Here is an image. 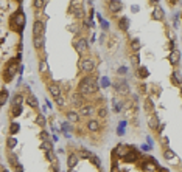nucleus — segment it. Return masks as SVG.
<instances>
[{"instance_id":"b1692460","label":"nucleus","mask_w":182,"mask_h":172,"mask_svg":"<svg viewBox=\"0 0 182 172\" xmlns=\"http://www.w3.org/2000/svg\"><path fill=\"white\" fill-rule=\"evenodd\" d=\"M36 123H38V126H41V127H45V124H47V119H45V116H44V115H38V118H36Z\"/></svg>"},{"instance_id":"a19ab883","label":"nucleus","mask_w":182,"mask_h":172,"mask_svg":"<svg viewBox=\"0 0 182 172\" xmlns=\"http://www.w3.org/2000/svg\"><path fill=\"white\" fill-rule=\"evenodd\" d=\"M98 115H100L101 118H106V116H107V112H106V109H100V112H98Z\"/></svg>"},{"instance_id":"dca6fc26","label":"nucleus","mask_w":182,"mask_h":172,"mask_svg":"<svg viewBox=\"0 0 182 172\" xmlns=\"http://www.w3.org/2000/svg\"><path fill=\"white\" fill-rule=\"evenodd\" d=\"M27 101H28V106H30V107H33V109H38V107H39V102H38V99H36L35 95H30V96L27 98Z\"/></svg>"},{"instance_id":"8fccbe9b","label":"nucleus","mask_w":182,"mask_h":172,"mask_svg":"<svg viewBox=\"0 0 182 172\" xmlns=\"http://www.w3.org/2000/svg\"><path fill=\"white\" fill-rule=\"evenodd\" d=\"M142 149H143V150H150V149H151V146H148V144H142Z\"/></svg>"},{"instance_id":"c03bdc74","label":"nucleus","mask_w":182,"mask_h":172,"mask_svg":"<svg viewBox=\"0 0 182 172\" xmlns=\"http://www.w3.org/2000/svg\"><path fill=\"white\" fill-rule=\"evenodd\" d=\"M41 136H42V138H44V140H45V141H48V133H47V132H45V130H44V132H42V133H41Z\"/></svg>"},{"instance_id":"a18cd8bd","label":"nucleus","mask_w":182,"mask_h":172,"mask_svg":"<svg viewBox=\"0 0 182 172\" xmlns=\"http://www.w3.org/2000/svg\"><path fill=\"white\" fill-rule=\"evenodd\" d=\"M62 130L67 133V130H69V124H67V123H64V124H62Z\"/></svg>"},{"instance_id":"2eb2a0df","label":"nucleus","mask_w":182,"mask_h":172,"mask_svg":"<svg viewBox=\"0 0 182 172\" xmlns=\"http://www.w3.org/2000/svg\"><path fill=\"white\" fill-rule=\"evenodd\" d=\"M122 6H123L122 2H109V9H111L112 12H118V11L122 9Z\"/></svg>"},{"instance_id":"ea45409f","label":"nucleus","mask_w":182,"mask_h":172,"mask_svg":"<svg viewBox=\"0 0 182 172\" xmlns=\"http://www.w3.org/2000/svg\"><path fill=\"white\" fill-rule=\"evenodd\" d=\"M132 47H134V51H139V48H140V44H139V40L136 39L134 42H132Z\"/></svg>"},{"instance_id":"f03ea898","label":"nucleus","mask_w":182,"mask_h":172,"mask_svg":"<svg viewBox=\"0 0 182 172\" xmlns=\"http://www.w3.org/2000/svg\"><path fill=\"white\" fill-rule=\"evenodd\" d=\"M33 34H35V36H44L45 34V23L41 20L35 22V25H33Z\"/></svg>"},{"instance_id":"3c124183","label":"nucleus","mask_w":182,"mask_h":172,"mask_svg":"<svg viewBox=\"0 0 182 172\" xmlns=\"http://www.w3.org/2000/svg\"><path fill=\"white\" fill-rule=\"evenodd\" d=\"M132 62L137 64V62H139V56H134V58H132Z\"/></svg>"},{"instance_id":"bb28decb","label":"nucleus","mask_w":182,"mask_h":172,"mask_svg":"<svg viewBox=\"0 0 182 172\" xmlns=\"http://www.w3.org/2000/svg\"><path fill=\"white\" fill-rule=\"evenodd\" d=\"M22 101H24L22 95H16L14 99H13V106H22Z\"/></svg>"},{"instance_id":"6e6552de","label":"nucleus","mask_w":182,"mask_h":172,"mask_svg":"<svg viewBox=\"0 0 182 172\" xmlns=\"http://www.w3.org/2000/svg\"><path fill=\"white\" fill-rule=\"evenodd\" d=\"M48 92H50V95L56 99L58 96H61V89H59V85L52 82V84H48Z\"/></svg>"},{"instance_id":"a878e982","label":"nucleus","mask_w":182,"mask_h":172,"mask_svg":"<svg viewBox=\"0 0 182 172\" xmlns=\"http://www.w3.org/2000/svg\"><path fill=\"white\" fill-rule=\"evenodd\" d=\"M163 157H165V160H173V158H176V153L173 152V150H165L163 152Z\"/></svg>"},{"instance_id":"864d4df0","label":"nucleus","mask_w":182,"mask_h":172,"mask_svg":"<svg viewBox=\"0 0 182 172\" xmlns=\"http://www.w3.org/2000/svg\"><path fill=\"white\" fill-rule=\"evenodd\" d=\"M160 172H168L167 169H160Z\"/></svg>"},{"instance_id":"79ce46f5","label":"nucleus","mask_w":182,"mask_h":172,"mask_svg":"<svg viewBox=\"0 0 182 172\" xmlns=\"http://www.w3.org/2000/svg\"><path fill=\"white\" fill-rule=\"evenodd\" d=\"M114 109H115V112H120V109H122V104H118L117 101H114Z\"/></svg>"},{"instance_id":"603ef678","label":"nucleus","mask_w":182,"mask_h":172,"mask_svg":"<svg viewBox=\"0 0 182 172\" xmlns=\"http://www.w3.org/2000/svg\"><path fill=\"white\" fill-rule=\"evenodd\" d=\"M112 172H118V169H117V167L114 166V167H112Z\"/></svg>"},{"instance_id":"0eeeda50","label":"nucleus","mask_w":182,"mask_h":172,"mask_svg":"<svg viewBox=\"0 0 182 172\" xmlns=\"http://www.w3.org/2000/svg\"><path fill=\"white\" fill-rule=\"evenodd\" d=\"M79 65H81V68H82L84 72H92L93 68H95V62H93L92 59H82Z\"/></svg>"},{"instance_id":"4468645a","label":"nucleus","mask_w":182,"mask_h":172,"mask_svg":"<svg viewBox=\"0 0 182 172\" xmlns=\"http://www.w3.org/2000/svg\"><path fill=\"white\" fill-rule=\"evenodd\" d=\"M179 58H180V53L177 50H173L171 53H170V62L173 64V65H176L177 62H179Z\"/></svg>"},{"instance_id":"49530a36","label":"nucleus","mask_w":182,"mask_h":172,"mask_svg":"<svg viewBox=\"0 0 182 172\" xmlns=\"http://www.w3.org/2000/svg\"><path fill=\"white\" fill-rule=\"evenodd\" d=\"M45 3L44 2H39V0H38V2H35V6H38V8H41V6H44Z\"/></svg>"},{"instance_id":"f704fd0d","label":"nucleus","mask_w":182,"mask_h":172,"mask_svg":"<svg viewBox=\"0 0 182 172\" xmlns=\"http://www.w3.org/2000/svg\"><path fill=\"white\" fill-rule=\"evenodd\" d=\"M17 130H19V124L14 123V124L11 126V135H16V133H17Z\"/></svg>"},{"instance_id":"7c9ffc66","label":"nucleus","mask_w":182,"mask_h":172,"mask_svg":"<svg viewBox=\"0 0 182 172\" xmlns=\"http://www.w3.org/2000/svg\"><path fill=\"white\" fill-rule=\"evenodd\" d=\"M148 75H150V73H148V68L146 67H140L139 68V76L140 78H146Z\"/></svg>"},{"instance_id":"72a5a7b5","label":"nucleus","mask_w":182,"mask_h":172,"mask_svg":"<svg viewBox=\"0 0 182 172\" xmlns=\"http://www.w3.org/2000/svg\"><path fill=\"white\" fill-rule=\"evenodd\" d=\"M16 144H17V140H16V138H13V136H11V138H8V147L9 149H14Z\"/></svg>"},{"instance_id":"aec40b11","label":"nucleus","mask_w":182,"mask_h":172,"mask_svg":"<svg viewBox=\"0 0 182 172\" xmlns=\"http://www.w3.org/2000/svg\"><path fill=\"white\" fill-rule=\"evenodd\" d=\"M171 78H173V82H174L176 85H182V78H180V75H179L177 72H173V73H171Z\"/></svg>"},{"instance_id":"5701e85b","label":"nucleus","mask_w":182,"mask_h":172,"mask_svg":"<svg viewBox=\"0 0 182 172\" xmlns=\"http://www.w3.org/2000/svg\"><path fill=\"white\" fill-rule=\"evenodd\" d=\"M154 19H157V20H162V19H163V11H162L160 6H157V8L154 9Z\"/></svg>"},{"instance_id":"7ed1b4c3","label":"nucleus","mask_w":182,"mask_h":172,"mask_svg":"<svg viewBox=\"0 0 182 172\" xmlns=\"http://www.w3.org/2000/svg\"><path fill=\"white\" fill-rule=\"evenodd\" d=\"M129 152H131V149H129V146H126V144H118L117 147H115V155H118V157H122V158H125Z\"/></svg>"},{"instance_id":"1a4fd4ad","label":"nucleus","mask_w":182,"mask_h":172,"mask_svg":"<svg viewBox=\"0 0 182 172\" xmlns=\"http://www.w3.org/2000/svg\"><path fill=\"white\" fill-rule=\"evenodd\" d=\"M17 72H19V67L16 65V64H11V65L8 67V70H6V76H5V79H6V81H11L13 76L17 73Z\"/></svg>"},{"instance_id":"37998d69","label":"nucleus","mask_w":182,"mask_h":172,"mask_svg":"<svg viewBox=\"0 0 182 172\" xmlns=\"http://www.w3.org/2000/svg\"><path fill=\"white\" fill-rule=\"evenodd\" d=\"M55 101H56V104H59V106H62V104H64V99H62V96H58Z\"/></svg>"},{"instance_id":"c9c22d12","label":"nucleus","mask_w":182,"mask_h":172,"mask_svg":"<svg viewBox=\"0 0 182 172\" xmlns=\"http://www.w3.org/2000/svg\"><path fill=\"white\" fill-rule=\"evenodd\" d=\"M101 87H107V85H111V81L107 79V78H101Z\"/></svg>"},{"instance_id":"423d86ee","label":"nucleus","mask_w":182,"mask_h":172,"mask_svg":"<svg viewBox=\"0 0 182 172\" xmlns=\"http://www.w3.org/2000/svg\"><path fill=\"white\" fill-rule=\"evenodd\" d=\"M114 87H115V90L120 92V93H128L129 92V87H128L126 81H115Z\"/></svg>"},{"instance_id":"f3484780","label":"nucleus","mask_w":182,"mask_h":172,"mask_svg":"<svg viewBox=\"0 0 182 172\" xmlns=\"http://www.w3.org/2000/svg\"><path fill=\"white\" fill-rule=\"evenodd\" d=\"M67 119H69L70 123H78V119H79V115H78L76 112L70 110V112H67Z\"/></svg>"},{"instance_id":"58836bf2","label":"nucleus","mask_w":182,"mask_h":172,"mask_svg":"<svg viewBox=\"0 0 182 172\" xmlns=\"http://www.w3.org/2000/svg\"><path fill=\"white\" fill-rule=\"evenodd\" d=\"M117 132H118V135H123L125 133V123H122V126H118Z\"/></svg>"},{"instance_id":"de8ad7c7","label":"nucleus","mask_w":182,"mask_h":172,"mask_svg":"<svg viewBox=\"0 0 182 172\" xmlns=\"http://www.w3.org/2000/svg\"><path fill=\"white\" fill-rule=\"evenodd\" d=\"M118 73H120V75H125V73H126V67H122V68H118Z\"/></svg>"},{"instance_id":"c85d7f7f","label":"nucleus","mask_w":182,"mask_h":172,"mask_svg":"<svg viewBox=\"0 0 182 172\" xmlns=\"http://www.w3.org/2000/svg\"><path fill=\"white\" fill-rule=\"evenodd\" d=\"M79 153H81V157H82V158H90V160H92V158L95 157L92 152H89V150H86V149H84V150H81Z\"/></svg>"},{"instance_id":"412c9836","label":"nucleus","mask_w":182,"mask_h":172,"mask_svg":"<svg viewBox=\"0 0 182 172\" xmlns=\"http://www.w3.org/2000/svg\"><path fill=\"white\" fill-rule=\"evenodd\" d=\"M6 101H8V92L3 90L2 93H0V107L5 106V104H6Z\"/></svg>"},{"instance_id":"2f4dec72","label":"nucleus","mask_w":182,"mask_h":172,"mask_svg":"<svg viewBox=\"0 0 182 172\" xmlns=\"http://www.w3.org/2000/svg\"><path fill=\"white\" fill-rule=\"evenodd\" d=\"M22 113V106H13V116H19Z\"/></svg>"},{"instance_id":"cd10ccee","label":"nucleus","mask_w":182,"mask_h":172,"mask_svg":"<svg viewBox=\"0 0 182 172\" xmlns=\"http://www.w3.org/2000/svg\"><path fill=\"white\" fill-rule=\"evenodd\" d=\"M145 106H146V110L150 112V113H153V112H154V106H153L151 99H145Z\"/></svg>"},{"instance_id":"20e7f679","label":"nucleus","mask_w":182,"mask_h":172,"mask_svg":"<svg viewBox=\"0 0 182 172\" xmlns=\"http://www.w3.org/2000/svg\"><path fill=\"white\" fill-rule=\"evenodd\" d=\"M75 48H76L78 53H82V51H86V50L89 48V44H87V40H86L84 37H79V39L75 42Z\"/></svg>"},{"instance_id":"ddd939ff","label":"nucleus","mask_w":182,"mask_h":172,"mask_svg":"<svg viewBox=\"0 0 182 172\" xmlns=\"http://www.w3.org/2000/svg\"><path fill=\"white\" fill-rule=\"evenodd\" d=\"M92 113H95V107H92V106H84L79 112V115H82V116H90Z\"/></svg>"},{"instance_id":"39448f33","label":"nucleus","mask_w":182,"mask_h":172,"mask_svg":"<svg viewBox=\"0 0 182 172\" xmlns=\"http://www.w3.org/2000/svg\"><path fill=\"white\" fill-rule=\"evenodd\" d=\"M13 22L17 25L19 28H24L25 26V22H27V17H25V14L24 12H17L14 16V19H13Z\"/></svg>"},{"instance_id":"6ab92c4d","label":"nucleus","mask_w":182,"mask_h":172,"mask_svg":"<svg viewBox=\"0 0 182 172\" xmlns=\"http://www.w3.org/2000/svg\"><path fill=\"white\" fill-rule=\"evenodd\" d=\"M143 167L146 169V170H156V160L154 158H150V161H148V163H145L143 164Z\"/></svg>"},{"instance_id":"9d476101","label":"nucleus","mask_w":182,"mask_h":172,"mask_svg":"<svg viewBox=\"0 0 182 172\" xmlns=\"http://www.w3.org/2000/svg\"><path fill=\"white\" fill-rule=\"evenodd\" d=\"M87 129L90 130V132H98L101 129V124H100V121L98 119H90V121L87 123Z\"/></svg>"},{"instance_id":"a211bd4d","label":"nucleus","mask_w":182,"mask_h":172,"mask_svg":"<svg viewBox=\"0 0 182 172\" xmlns=\"http://www.w3.org/2000/svg\"><path fill=\"white\" fill-rule=\"evenodd\" d=\"M76 164H78V157H76V155H70V157L67 158V166H69V169H73Z\"/></svg>"},{"instance_id":"4be33fe9","label":"nucleus","mask_w":182,"mask_h":172,"mask_svg":"<svg viewBox=\"0 0 182 172\" xmlns=\"http://www.w3.org/2000/svg\"><path fill=\"white\" fill-rule=\"evenodd\" d=\"M128 26H129V25H128V19H126V17H122V19L118 20V28H122L123 31H126Z\"/></svg>"},{"instance_id":"f8f14e48","label":"nucleus","mask_w":182,"mask_h":172,"mask_svg":"<svg viewBox=\"0 0 182 172\" xmlns=\"http://www.w3.org/2000/svg\"><path fill=\"white\" fill-rule=\"evenodd\" d=\"M148 124H150L151 129H157V126H159V118H157L154 113H151L150 116H148Z\"/></svg>"},{"instance_id":"f257e3e1","label":"nucleus","mask_w":182,"mask_h":172,"mask_svg":"<svg viewBox=\"0 0 182 172\" xmlns=\"http://www.w3.org/2000/svg\"><path fill=\"white\" fill-rule=\"evenodd\" d=\"M98 89H100V85H98V82L92 78H84L79 82V92L82 95H92V93L98 92Z\"/></svg>"},{"instance_id":"4c0bfd02","label":"nucleus","mask_w":182,"mask_h":172,"mask_svg":"<svg viewBox=\"0 0 182 172\" xmlns=\"http://www.w3.org/2000/svg\"><path fill=\"white\" fill-rule=\"evenodd\" d=\"M100 20H101V26H103V30H109V23H107L104 19H101V17H100Z\"/></svg>"},{"instance_id":"09e8293b","label":"nucleus","mask_w":182,"mask_h":172,"mask_svg":"<svg viewBox=\"0 0 182 172\" xmlns=\"http://www.w3.org/2000/svg\"><path fill=\"white\" fill-rule=\"evenodd\" d=\"M16 170H17V172H24V166H22V164L19 166V164H17V166H16Z\"/></svg>"},{"instance_id":"e433bc0d","label":"nucleus","mask_w":182,"mask_h":172,"mask_svg":"<svg viewBox=\"0 0 182 172\" xmlns=\"http://www.w3.org/2000/svg\"><path fill=\"white\" fill-rule=\"evenodd\" d=\"M92 163H93V164H96L98 167H100V166H101V161H100V158H98L96 155H95V157L92 158Z\"/></svg>"},{"instance_id":"c756f323","label":"nucleus","mask_w":182,"mask_h":172,"mask_svg":"<svg viewBox=\"0 0 182 172\" xmlns=\"http://www.w3.org/2000/svg\"><path fill=\"white\" fill-rule=\"evenodd\" d=\"M41 147H42V150H45V152H52V147H53V146H52L50 141H44Z\"/></svg>"},{"instance_id":"393cba45","label":"nucleus","mask_w":182,"mask_h":172,"mask_svg":"<svg viewBox=\"0 0 182 172\" xmlns=\"http://www.w3.org/2000/svg\"><path fill=\"white\" fill-rule=\"evenodd\" d=\"M39 72H41V73H47V72H48V64H47V61H41V62H39Z\"/></svg>"},{"instance_id":"9b49d317","label":"nucleus","mask_w":182,"mask_h":172,"mask_svg":"<svg viewBox=\"0 0 182 172\" xmlns=\"http://www.w3.org/2000/svg\"><path fill=\"white\" fill-rule=\"evenodd\" d=\"M33 44H35V48L41 50L45 44V36H33Z\"/></svg>"},{"instance_id":"473e14b6","label":"nucleus","mask_w":182,"mask_h":172,"mask_svg":"<svg viewBox=\"0 0 182 172\" xmlns=\"http://www.w3.org/2000/svg\"><path fill=\"white\" fill-rule=\"evenodd\" d=\"M136 158H137V155H136V153H128V155L125 157V161H128V163H131V161H136Z\"/></svg>"},{"instance_id":"5fc2aeb1","label":"nucleus","mask_w":182,"mask_h":172,"mask_svg":"<svg viewBox=\"0 0 182 172\" xmlns=\"http://www.w3.org/2000/svg\"><path fill=\"white\" fill-rule=\"evenodd\" d=\"M69 172H76V170H70V169H69Z\"/></svg>"}]
</instances>
